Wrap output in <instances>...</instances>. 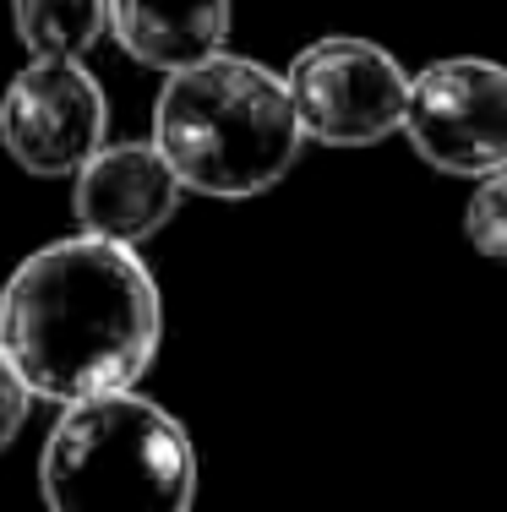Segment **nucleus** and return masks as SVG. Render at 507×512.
Returning a JSON list of instances; mask_svg holds the SVG:
<instances>
[{"label":"nucleus","instance_id":"nucleus-1","mask_svg":"<svg viewBox=\"0 0 507 512\" xmlns=\"http://www.w3.org/2000/svg\"><path fill=\"white\" fill-rule=\"evenodd\" d=\"M164 344V300L137 246L50 240L0 289V355L33 398L88 404L131 393Z\"/></svg>","mask_w":507,"mask_h":512},{"label":"nucleus","instance_id":"nucleus-2","mask_svg":"<svg viewBox=\"0 0 507 512\" xmlns=\"http://www.w3.org/2000/svg\"><path fill=\"white\" fill-rule=\"evenodd\" d=\"M153 148L180 186L213 202H246L273 191L306 148L289 82L246 55H213L186 66L153 99Z\"/></svg>","mask_w":507,"mask_h":512},{"label":"nucleus","instance_id":"nucleus-3","mask_svg":"<svg viewBox=\"0 0 507 512\" xmlns=\"http://www.w3.org/2000/svg\"><path fill=\"white\" fill-rule=\"evenodd\" d=\"M39 496L44 512H191L197 447L142 393L66 404L39 453Z\"/></svg>","mask_w":507,"mask_h":512},{"label":"nucleus","instance_id":"nucleus-4","mask_svg":"<svg viewBox=\"0 0 507 512\" xmlns=\"http://www.w3.org/2000/svg\"><path fill=\"white\" fill-rule=\"evenodd\" d=\"M306 142L322 148H377L404 131L409 71L360 33H328L311 39L284 71Z\"/></svg>","mask_w":507,"mask_h":512},{"label":"nucleus","instance_id":"nucleus-5","mask_svg":"<svg viewBox=\"0 0 507 512\" xmlns=\"http://www.w3.org/2000/svg\"><path fill=\"white\" fill-rule=\"evenodd\" d=\"M404 137L437 175L486 180L507 169V66L486 55H453L415 71Z\"/></svg>","mask_w":507,"mask_h":512},{"label":"nucleus","instance_id":"nucleus-6","mask_svg":"<svg viewBox=\"0 0 507 512\" xmlns=\"http://www.w3.org/2000/svg\"><path fill=\"white\" fill-rule=\"evenodd\" d=\"M110 99L82 60H28L0 99V142L11 164L39 180H60L104 148Z\"/></svg>","mask_w":507,"mask_h":512},{"label":"nucleus","instance_id":"nucleus-7","mask_svg":"<svg viewBox=\"0 0 507 512\" xmlns=\"http://www.w3.org/2000/svg\"><path fill=\"white\" fill-rule=\"evenodd\" d=\"M180 175L164 164V153L148 142H104L71 180V213L82 235L115 240V246H142L169 218L180 213Z\"/></svg>","mask_w":507,"mask_h":512},{"label":"nucleus","instance_id":"nucleus-8","mask_svg":"<svg viewBox=\"0 0 507 512\" xmlns=\"http://www.w3.org/2000/svg\"><path fill=\"white\" fill-rule=\"evenodd\" d=\"M229 28H235L229 0H110V39L137 66L164 77L224 55Z\"/></svg>","mask_w":507,"mask_h":512},{"label":"nucleus","instance_id":"nucleus-9","mask_svg":"<svg viewBox=\"0 0 507 512\" xmlns=\"http://www.w3.org/2000/svg\"><path fill=\"white\" fill-rule=\"evenodd\" d=\"M11 28L28 60H82L110 33V0H11Z\"/></svg>","mask_w":507,"mask_h":512},{"label":"nucleus","instance_id":"nucleus-10","mask_svg":"<svg viewBox=\"0 0 507 512\" xmlns=\"http://www.w3.org/2000/svg\"><path fill=\"white\" fill-rule=\"evenodd\" d=\"M464 235L475 246V256L507 267V169L475 180V197L464 207Z\"/></svg>","mask_w":507,"mask_h":512},{"label":"nucleus","instance_id":"nucleus-11","mask_svg":"<svg viewBox=\"0 0 507 512\" xmlns=\"http://www.w3.org/2000/svg\"><path fill=\"white\" fill-rule=\"evenodd\" d=\"M28 404H33L28 382L17 376V365L0 355V453H6V447L17 442V431L28 425Z\"/></svg>","mask_w":507,"mask_h":512}]
</instances>
